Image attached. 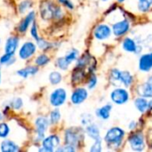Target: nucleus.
Listing matches in <instances>:
<instances>
[{
	"label": "nucleus",
	"instance_id": "37998d69",
	"mask_svg": "<svg viewBox=\"0 0 152 152\" xmlns=\"http://www.w3.org/2000/svg\"><path fill=\"white\" fill-rule=\"evenodd\" d=\"M137 126H138V124H137L135 121H132V122L129 124V126H128V128H129L131 131H134V130H135V128L137 127Z\"/></svg>",
	"mask_w": 152,
	"mask_h": 152
},
{
	"label": "nucleus",
	"instance_id": "4be33fe9",
	"mask_svg": "<svg viewBox=\"0 0 152 152\" xmlns=\"http://www.w3.org/2000/svg\"><path fill=\"white\" fill-rule=\"evenodd\" d=\"M19 150V147L12 141L5 140L1 144V151L3 152H14Z\"/></svg>",
	"mask_w": 152,
	"mask_h": 152
},
{
	"label": "nucleus",
	"instance_id": "ddd939ff",
	"mask_svg": "<svg viewBox=\"0 0 152 152\" xmlns=\"http://www.w3.org/2000/svg\"><path fill=\"white\" fill-rule=\"evenodd\" d=\"M48 125H49V122H48L47 118L45 117H39L36 119V127H37L38 140L44 139L45 133L48 127Z\"/></svg>",
	"mask_w": 152,
	"mask_h": 152
},
{
	"label": "nucleus",
	"instance_id": "2f4dec72",
	"mask_svg": "<svg viewBox=\"0 0 152 152\" xmlns=\"http://www.w3.org/2000/svg\"><path fill=\"white\" fill-rule=\"evenodd\" d=\"M49 61H50L49 58H48L45 54H41V55H39V56L36 59L35 62H36V64L38 65V66H43V65L47 64V63L49 62Z\"/></svg>",
	"mask_w": 152,
	"mask_h": 152
},
{
	"label": "nucleus",
	"instance_id": "412c9836",
	"mask_svg": "<svg viewBox=\"0 0 152 152\" xmlns=\"http://www.w3.org/2000/svg\"><path fill=\"white\" fill-rule=\"evenodd\" d=\"M120 82L123 84L126 87H129L133 82H134V77L129 71H121V76H120Z\"/></svg>",
	"mask_w": 152,
	"mask_h": 152
},
{
	"label": "nucleus",
	"instance_id": "72a5a7b5",
	"mask_svg": "<svg viewBox=\"0 0 152 152\" xmlns=\"http://www.w3.org/2000/svg\"><path fill=\"white\" fill-rule=\"evenodd\" d=\"M102 139L100 137V138L94 140V143L91 147L90 151L92 152H100L102 151Z\"/></svg>",
	"mask_w": 152,
	"mask_h": 152
},
{
	"label": "nucleus",
	"instance_id": "20e7f679",
	"mask_svg": "<svg viewBox=\"0 0 152 152\" xmlns=\"http://www.w3.org/2000/svg\"><path fill=\"white\" fill-rule=\"evenodd\" d=\"M110 99L114 103L118 105H122L128 102L129 93L125 88H115L110 94Z\"/></svg>",
	"mask_w": 152,
	"mask_h": 152
},
{
	"label": "nucleus",
	"instance_id": "4c0bfd02",
	"mask_svg": "<svg viewBox=\"0 0 152 152\" xmlns=\"http://www.w3.org/2000/svg\"><path fill=\"white\" fill-rule=\"evenodd\" d=\"M12 107L15 110H20L22 107V100L20 98H15L12 102Z\"/></svg>",
	"mask_w": 152,
	"mask_h": 152
},
{
	"label": "nucleus",
	"instance_id": "423d86ee",
	"mask_svg": "<svg viewBox=\"0 0 152 152\" xmlns=\"http://www.w3.org/2000/svg\"><path fill=\"white\" fill-rule=\"evenodd\" d=\"M122 48L128 53H134L136 54L141 53L142 46L141 44L137 43L136 40L131 37H126L122 42Z\"/></svg>",
	"mask_w": 152,
	"mask_h": 152
},
{
	"label": "nucleus",
	"instance_id": "6ab92c4d",
	"mask_svg": "<svg viewBox=\"0 0 152 152\" xmlns=\"http://www.w3.org/2000/svg\"><path fill=\"white\" fill-rule=\"evenodd\" d=\"M34 18H35V12H30L25 17V19L20 22V27H19V30L20 32H25L28 29V26L30 25V23L34 20Z\"/></svg>",
	"mask_w": 152,
	"mask_h": 152
},
{
	"label": "nucleus",
	"instance_id": "a878e982",
	"mask_svg": "<svg viewBox=\"0 0 152 152\" xmlns=\"http://www.w3.org/2000/svg\"><path fill=\"white\" fill-rule=\"evenodd\" d=\"M84 77H85V71H84V68L77 67V68H76V69L73 71L72 80H73L75 83H77V82H80Z\"/></svg>",
	"mask_w": 152,
	"mask_h": 152
},
{
	"label": "nucleus",
	"instance_id": "0eeeda50",
	"mask_svg": "<svg viewBox=\"0 0 152 152\" xmlns=\"http://www.w3.org/2000/svg\"><path fill=\"white\" fill-rule=\"evenodd\" d=\"M130 29V22L127 19H123L112 25V32L116 37H122Z\"/></svg>",
	"mask_w": 152,
	"mask_h": 152
},
{
	"label": "nucleus",
	"instance_id": "9d476101",
	"mask_svg": "<svg viewBox=\"0 0 152 152\" xmlns=\"http://www.w3.org/2000/svg\"><path fill=\"white\" fill-rule=\"evenodd\" d=\"M137 93L139 96L144 98H152V75L147 78L146 82L138 86Z\"/></svg>",
	"mask_w": 152,
	"mask_h": 152
},
{
	"label": "nucleus",
	"instance_id": "58836bf2",
	"mask_svg": "<svg viewBox=\"0 0 152 152\" xmlns=\"http://www.w3.org/2000/svg\"><path fill=\"white\" fill-rule=\"evenodd\" d=\"M37 45H39V47L41 48V49H48V48H50L51 47V45H50V44L49 43H47L46 41H45V40H43V39H38V40H37Z\"/></svg>",
	"mask_w": 152,
	"mask_h": 152
},
{
	"label": "nucleus",
	"instance_id": "f3484780",
	"mask_svg": "<svg viewBox=\"0 0 152 152\" xmlns=\"http://www.w3.org/2000/svg\"><path fill=\"white\" fill-rule=\"evenodd\" d=\"M111 109H112V105L111 104H106L102 107H101L100 109H98L96 110V116L102 119V120H107L110 118V112H111Z\"/></svg>",
	"mask_w": 152,
	"mask_h": 152
},
{
	"label": "nucleus",
	"instance_id": "473e14b6",
	"mask_svg": "<svg viewBox=\"0 0 152 152\" xmlns=\"http://www.w3.org/2000/svg\"><path fill=\"white\" fill-rule=\"evenodd\" d=\"M31 4H32V3L29 1V0H25V1H22L20 4V5H19V10H20V13H23V12H25L28 8H30L31 7Z\"/></svg>",
	"mask_w": 152,
	"mask_h": 152
},
{
	"label": "nucleus",
	"instance_id": "f8f14e48",
	"mask_svg": "<svg viewBox=\"0 0 152 152\" xmlns=\"http://www.w3.org/2000/svg\"><path fill=\"white\" fill-rule=\"evenodd\" d=\"M36 52V45L32 42H26L23 44V45L20 47V52H19V56L22 60L28 59L31 57Z\"/></svg>",
	"mask_w": 152,
	"mask_h": 152
},
{
	"label": "nucleus",
	"instance_id": "2eb2a0df",
	"mask_svg": "<svg viewBox=\"0 0 152 152\" xmlns=\"http://www.w3.org/2000/svg\"><path fill=\"white\" fill-rule=\"evenodd\" d=\"M87 96H88V93H87L86 89L77 88L71 95V102L73 104L78 105V104H81L82 102H84L85 100H86Z\"/></svg>",
	"mask_w": 152,
	"mask_h": 152
},
{
	"label": "nucleus",
	"instance_id": "1a4fd4ad",
	"mask_svg": "<svg viewBox=\"0 0 152 152\" xmlns=\"http://www.w3.org/2000/svg\"><path fill=\"white\" fill-rule=\"evenodd\" d=\"M111 34H112V29L107 24L98 25L94 31V35L95 38L98 40H106L111 36Z\"/></svg>",
	"mask_w": 152,
	"mask_h": 152
},
{
	"label": "nucleus",
	"instance_id": "7ed1b4c3",
	"mask_svg": "<svg viewBox=\"0 0 152 152\" xmlns=\"http://www.w3.org/2000/svg\"><path fill=\"white\" fill-rule=\"evenodd\" d=\"M128 143L134 151H142L145 149V138L142 132H134L128 137Z\"/></svg>",
	"mask_w": 152,
	"mask_h": 152
},
{
	"label": "nucleus",
	"instance_id": "6e6552de",
	"mask_svg": "<svg viewBox=\"0 0 152 152\" xmlns=\"http://www.w3.org/2000/svg\"><path fill=\"white\" fill-rule=\"evenodd\" d=\"M67 98V93L62 88H58L54 90L50 96V102L53 106L58 107L62 105Z\"/></svg>",
	"mask_w": 152,
	"mask_h": 152
},
{
	"label": "nucleus",
	"instance_id": "c03bdc74",
	"mask_svg": "<svg viewBox=\"0 0 152 152\" xmlns=\"http://www.w3.org/2000/svg\"><path fill=\"white\" fill-rule=\"evenodd\" d=\"M148 110H152V100L149 101V106H148Z\"/></svg>",
	"mask_w": 152,
	"mask_h": 152
},
{
	"label": "nucleus",
	"instance_id": "c85d7f7f",
	"mask_svg": "<svg viewBox=\"0 0 152 152\" xmlns=\"http://www.w3.org/2000/svg\"><path fill=\"white\" fill-rule=\"evenodd\" d=\"M90 62V56L88 54H84L82 57H80L77 60V67H80V68H85L86 65H88Z\"/></svg>",
	"mask_w": 152,
	"mask_h": 152
},
{
	"label": "nucleus",
	"instance_id": "7c9ffc66",
	"mask_svg": "<svg viewBox=\"0 0 152 152\" xmlns=\"http://www.w3.org/2000/svg\"><path fill=\"white\" fill-rule=\"evenodd\" d=\"M10 129L7 124L1 123L0 124V138H6L9 134Z\"/></svg>",
	"mask_w": 152,
	"mask_h": 152
},
{
	"label": "nucleus",
	"instance_id": "39448f33",
	"mask_svg": "<svg viewBox=\"0 0 152 152\" xmlns=\"http://www.w3.org/2000/svg\"><path fill=\"white\" fill-rule=\"evenodd\" d=\"M83 139V135L81 131H75L74 129H69L65 133V142L68 145H71L76 147L79 144L80 141Z\"/></svg>",
	"mask_w": 152,
	"mask_h": 152
},
{
	"label": "nucleus",
	"instance_id": "f03ea898",
	"mask_svg": "<svg viewBox=\"0 0 152 152\" xmlns=\"http://www.w3.org/2000/svg\"><path fill=\"white\" fill-rule=\"evenodd\" d=\"M41 16L45 20H50L52 18H57L61 15V10L55 4L45 2L41 4L40 8Z\"/></svg>",
	"mask_w": 152,
	"mask_h": 152
},
{
	"label": "nucleus",
	"instance_id": "f257e3e1",
	"mask_svg": "<svg viewBox=\"0 0 152 152\" xmlns=\"http://www.w3.org/2000/svg\"><path fill=\"white\" fill-rule=\"evenodd\" d=\"M125 134L126 133L122 128L115 126L108 130V132L105 134L104 140L109 146H111L117 149L121 146L124 141Z\"/></svg>",
	"mask_w": 152,
	"mask_h": 152
},
{
	"label": "nucleus",
	"instance_id": "5701e85b",
	"mask_svg": "<svg viewBox=\"0 0 152 152\" xmlns=\"http://www.w3.org/2000/svg\"><path fill=\"white\" fill-rule=\"evenodd\" d=\"M38 69L37 67H32V66H29V67H26L24 69H21L20 70H18V75L22 77H28V76H33L35 75L37 72Z\"/></svg>",
	"mask_w": 152,
	"mask_h": 152
},
{
	"label": "nucleus",
	"instance_id": "aec40b11",
	"mask_svg": "<svg viewBox=\"0 0 152 152\" xmlns=\"http://www.w3.org/2000/svg\"><path fill=\"white\" fill-rule=\"evenodd\" d=\"M86 134L93 140H96V139L100 138V130H99V127L95 124L91 123V124L87 125Z\"/></svg>",
	"mask_w": 152,
	"mask_h": 152
},
{
	"label": "nucleus",
	"instance_id": "09e8293b",
	"mask_svg": "<svg viewBox=\"0 0 152 152\" xmlns=\"http://www.w3.org/2000/svg\"><path fill=\"white\" fill-rule=\"evenodd\" d=\"M0 77H1V75H0Z\"/></svg>",
	"mask_w": 152,
	"mask_h": 152
},
{
	"label": "nucleus",
	"instance_id": "a19ab883",
	"mask_svg": "<svg viewBox=\"0 0 152 152\" xmlns=\"http://www.w3.org/2000/svg\"><path fill=\"white\" fill-rule=\"evenodd\" d=\"M59 2L61 4H62L63 5H65L66 7L69 8V9H73L74 8V5H73L72 2L70 0H59Z\"/></svg>",
	"mask_w": 152,
	"mask_h": 152
},
{
	"label": "nucleus",
	"instance_id": "a211bd4d",
	"mask_svg": "<svg viewBox=\"0 0 152 152\" xmlns=\"http://www.w3.org/2000/svg\"><path fill=\"white\" fill-rule=\"evenodd\" d=\"M134 106L141 113H144L148 110L149 101L147 100V98L140 96L134 100Z\"/></svg>",
	"mask_w": 152,
	"mask_h": 152
},
{
	"label": "nucleus",
	"instance_id": "f704fd0d",
	"mask_svg": "<svg viewBox=\"0 0 152 152\" xmlns=\"http://www.w3.org/2000/svg\"><path fill=\"white\" fill-rule=\"evenodd\" d=\"M56 64H57V66L61 69H68V67H69V63L66 61V60H65V58L64 57H62V58H59L58 60H57V61H56Z\"/></svg>",
	"mask_w": 152,
	"mask_h": 152
},
{
	"label": "nucleus",
	"instance_id": "de8ad7c7",
	"mask_svg": "<svg viewBox=\"0 0 152 152\" xmlns=\"http://www.w3.org/2000/svg\"><path fill=\"white\" fill-rule=\"evenodd\" d=\"M102 1H104V2H106V1H109V0H102Z\"/></svg>",
	"mask_w": 152,
	"mask_h": 152
},
{
	"label": "nucleus",
	"instance_id": "bb28decb",
	"mask_svg": "<svg viewBox=\"0 0 152 152\" xmlns=\"http://www.w3.org/2000/svg\"><path fill=\"white\" fill-rule=\"evenodd\" d=\"M77 56H78V51L76 50V49H72L70 52H69V53L66 54V56H65L64 58H65L66 61H67L69 64H70L73 61H75V60L77 59Z\"/></svg>",
	"mask_w": 152,
	"mask_h": 152
},
{
	"label": "nucleus",
	"instance_id": "e433bc0d",
	"mask_svg": "<svg viewBox=\"0 0 152 152\" xmlns=\"http://www.w3.org/2000/svg\"><path fill=\"white\" fill-rule=\"evenodd\" d=\"M96 85H97V77H96L95 75H92L91 77L88 80V88L89 89H94Z\"/></svg>",
	"mask_w": 152,
	"mask_h": 152
},
{
	"label": "nucleus",
	"instance_id": "393cba45",
	"mask_svg": "<svg viewBox=\"0 0 152 152\" xmlns=\"http://www.w3.org/2000/svg\"><path fill=\"white\" fill-rule=\"evenodd\" d=\"M120 76H121V70L118 69H113L111 71H110V82L117 86L118 83L121 84L120 82Z\"/></svg>",
	"mask_w": 152,
	"mask_h": 152
},
{
	"label": "nucleus",
	"instance_id": "dca6fc26",
	"mask_svg": "<svg viewBox=\"0 0 152 152\" xmlns=\"http://www.w3.org/2000/svg\"><path fill=\"white\" fill-rule=\"evenodd\" d=\"M18 44H19V39L17 37L8 38L6 43H5V46H4L5 53H9V54L13 55V53H15V51L18 47Z\"/></svg>",
	"mask_w": 152,
	"mask_h": 152
},
{
	"label": "nucleus",
	"instance_id": "4468645a",
	"mask_svg": "<svg viewBox=\"0 0 152 152\" xmlns=\"http://www.w3.org/2000/svg\"><path fill=\"white\" fill-rule=\"evenodd\" d=\"M139 69L143 72H149L152 69V52L144 53L139 60Z\"/></svg>",
	"mask_w": 152,
	"mask_h": 152
},
{
	"label": "nucleus",
	"instance_id": "49530a36",
	"mask_svg": "<svg viewBox=\"0 0 152 152\" xmlns=\"http://www.w3.org/2000/svg\"><path fill=\"white\" fill-rule=\"evenodd\" d=\"M2 119H3V116H2V114L0 113V121H1Z\"/></svg>",
	"mask_w": 152,
	"mask_h": 152
},
{
	"label": "nucleus",
	"instance_id": "9b49d317",
	"mask_svg": "<svg viewBox=\"0 0 152 152\" xmlns=\"http://www.w3.org/2000/svg\"><path fill=\"white\" fill-rule=\"evenodd\" d=\"M60 144V139L56 135H51L43 140V149L40 151H42L51 152L53 151L55 147H58Z\"/></svg>",
	"mask_w": 152,
	"mask_h": 152
},
{
	"label": "nucleus",
	"instance_id": "b1692460",
	"mask_svg": "<svg viewBox=\"0 0 152 152\" xmlns=\"http://www.w3.org/2000/svg\"><path fill=\"white\" fill-rule=\"evenodd\" d=\"M152 7V0H139L137 4V8L142 12H148Z\"/></svg>",
	"mask_w": 152,
	"mask_h": 152
},
{
	"label": "nucleus",
	"instance_id": "c9c22d12",
	"mask_svg": "<svg viewBox=\"0 0 152 152\" xmlns=\"http://www.w3.org/2000/svg\"><path fill=\"white\" fill-rule=\"evenodd\" d=\"M12 60V55L9 53H4L1 58H0V63L1 64H10Z\"/></svg>",
	"mask_w": 152,
	"mask_h": 152
},
{
	"label": "nucleus",
	"instance_id": "cd10ccee",
	"mask_svg": "<svg viewBox=\"0 0 152 152\" xmlns=\"http://www.w3.org/2000/svg\"><path fill=\"white\" fill-rule=\"evenodd\" d=\"M49 80L51 82V84L53 85H57L61 81V75L59 72L53 71L50 74L49 76Z\"/></svg>",
	"mask_w": 152,
	"mask_h": 152
},
{
	"label": "nucleus",
	"instance_id": "79ce46f5",
	"mask_svg": "<svg viewBox=\"0 0 152 152\" xmlns=\"http://www.w3.org/2000/svg\"><path fill=\"white\" fill-rule=\"evenodd\" d=\"M31 35L32 37L36 39V40H38L39 37H38V35H37V26L36 24H34L31 28Z\"/></svg>",
	"mask_w": 152,
	"mask_h": 152
},
{
	"label": "nucleus",
	"instance_id": "8fccbe9b",
	"mask_svg": "<svg viewBox=\"0 0 152 152\" xmlns=\"http://www.w3.org/2000/svg\"><path fill=\"white\" fill-rule=\"evenodd\" d=\"M0 42H1V40H0Z\"/></svg>",
	"mask_w": 152,
	"mask_h": 152
},
{
	"label": "nucleus",
	"instance_id": "ea45409f",
	"mask_svg": "<svg viewBox=\"0 0 152 152\" xmlns=\"http://www.w3.org/2000/svg\"><path fill=\"white\" fill-rule=\"evenodd\" d=\"M92 121H93V118H92V116L91 115H88V114H86L85 117H83L82 118V124L83 125H89V124H91L92 123Z\"/></svg>",
	"mask_w": 152,
	"mask_h": 152
},
{
	"label": "nucleus",
	"instance_id": "c756f323",
	"mask_svg": "<svg viewBox=\"0 0 152 152\" xmlns=\"http://www.w3.org/2000/svg\"><path fill=\"white\" fill-rule=\"evenodd\" d=\"M61 118V113L59 111V110H54L51 112V115H50V122L52 125H55L59 122Z\"/></svg>",
	"mask_w": 152,
	"mask_h": 152
},
{
	"label": "nucleus",
	"instance_id": "a18cd8bd",
	"mask_svg": "<svg viewBox=\"0 0 152 152\" xmlns=\"http://www.w3.org/2000/svg\"><path fill=\"white\" fill-rule=\"evenodd\" d=\"M117 1H118V3H123V2H125L126 0H117Z\"/></svg>",
	"mask_w": 152,
	"mask_h": 152
}]
</instances>
